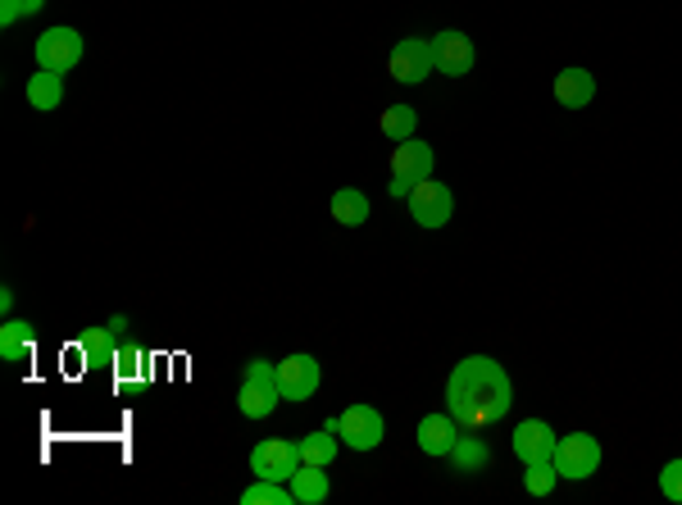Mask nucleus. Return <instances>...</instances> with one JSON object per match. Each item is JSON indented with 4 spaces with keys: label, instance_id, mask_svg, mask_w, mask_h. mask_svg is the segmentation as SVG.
<instances>
[{
    "label": "nucleus",
    "instance_id": "19",
    "mask_svg": "<svg viewBox=\"0 0 682 505\" xmlns=\"http://www.w3.org/2000/svg\"><path fill=\"white\" fill-rule=\"evenodd\" d=\"M337 451H341V437L328 433V428L300 437V460H305V464H323V469H328V464L337 460Z\"/></svg>",
    "mask_w": 682,
    "mask_h": 505
},
{
    "label": "nucleus",
    "instance_id": "11",
    "mask_svg": "<svg viewBox=\"0 0 682 505\" xmlns=\"http://www.w3.org/2000/svg\"><path fill=\"white\" fill-rule=\"evenodd\" d=\"M464 437V424L455 420V414H423L419 428H414V441H419V451L432 456V460H451L455 451V441Z\"/></svg>",
    "mask_w": 682,
    "mask_h": 505
},
{
    "label": "nucleus",
    "instance_id": "10",
    "mask_svg": "<svg viewBox=\"0 0 682 505\" xmlns=\"http://www.w3.org/2000/svg\"><path fill=\"white\" fill-rule=\"evenodd\" d=\"M387 69H391L396 82H406V87L423 82L432 69H437V59H432V42H423V37H400V42L391 46Z\"/></svg>",
    "mask_w": 682,
    "mask_h": 505
},
{
    "label": "nucleus",
    "instance_id": "5",
    "mask_svg": "<svg viewBox=\"0 0 682 505\" xmlns=\"http://www.w3.org/2000/svg\"><path fill=\"white\" fill-rule=\"evenodd\" d=\"M300 441H283V437H264L251 451V473L255 479H273V483H292V473L300 469Z\"/></svg>",
    "mask_w": 682,
    "mask_h": 505
},
{
    "label": "nucleus",
    "instance_id": "18",
    "mask_svg": "<svg viewBox=\"0 0 682 505\" xmlns=\"http://www.w3.org/2000/svg\"><path fill=\"white\" fill-rule=\"evenodd\" d=\"M33 351V323L27 319H5L0 323V360H23Z\"/></svg>",
    "mask_w": 682,
    "mask_h": 505
},
{
    "label": "nucleus",
    "instance_id": "3",
    "mask_svg": "<svg viewBox=\"0 0 682 505\" xmlns=\"http://www.w3.org/2000/svg\"><path fill=\"white\" fill-rule=\"evenodd\" d=\"M432 164H437V156H432V146H428V141H419V137H410V141H396V151H391V183H387V192L410 200V192L423 183V177H432Z\"/></svg>",
    "mask_w": 682,
    "mask_h": 505
},
{
    "label": "nucleus",
    "instance_id": "21",
    "mask_svg": "<svg viewBox=\"0 0 682 505\" xmlns=\"http://www.w3.org/2000/svg\"><path fill=\"white\" fill-rule=\"evenodd\" d=\"M241 505H296L287 483H273V479H255L251 487L241 492Z\"/></svg>",
    "mask_w": 682,
    "mask_h": 505
},
{
    "label": "nucleus",
    "instance_id": "13",
    "mask_svg": "<svg viewBox=\"0 0 682 505\" xmlns=\"http://www.w3.org/2000/svg\"><path fill=\"white\" fill-rule=\"evenodd\" d=\"M514 456L523 460V464H537V460H550L555 456V428L546 424V420H523L519 428H514Z\"/></svg>",
    "mask_w": 682,
    "mask_h": 505
},
{
    "label": "nucleus",
    "instance_id": "14",
    "mask_svg": "<svg viewBox=\"0 0 682 505\" xmlns=\"http://www.w3.org/2000/svg\"><path fill=\"white\" fill-rule=\"evenodd\" d=\"M592 96H596V78L587 69L569 65V69L555 73V101H560L565 110H587V105H592Z\"/></svg>",
    "mask_w": 682,
    "mask_h": 505
},
{
    "label": "nucleus",
    "instance_id": "22",
    "mask_svg": "<svg viewBox=\"0 0 682 505\" xmlns=\"http://www.w3.org/2000/svg\"><path fill=\"white\" fill-rule=\"evenodd\" d=\"M451 460H455L459 473H482L487 460H491V451L482 447L478 437H459V441H455V451H451Z\"/></svg>",
    "mask_w": 682,
    "mask_h": 505
},
{
    "label": "nucleus",
    "instance_id": "24",
    "mask_svg": "<svg viewBox=\"0 0 682 505\" xmlns=\"http://www.w3.org/2000/svg\"><path fill=\"white\" fill-rule=\"evenodd\" d=\"M82 351H87L91 365H110V360H114V333H110V329L87 333V337H82Z\"/></svg>",
    "mask_w": 682,
    "mask_h": 505
},
{
    "label": "nucleus",
    "instance_id": "25",
    "mask_svg": "<svg viewBox=\"0 0 682 505\" xmlns=\"http://www.w3.org/2000/svg\"><path fill=\"white\" fill-rule=\"evenodd\" d=\"M46 0H0V27H14L19 19H33Z\"/></svg>",
    "mask_w": 682,
    "mask_h": 505
},
{
    "label": "nucleus",
    "instance_id": "8",
    "mask_svg": "<svg viewBox=\"0 0 682 505\" xmlns=\"http://www.w3.org/2000/svg\"><path fill=\"white\" fill-rule=\"evenodd\" d=\"M455 215V196L446 183H432V177H423V183L410 192V219L419 228H446Z\"/></svg>",
    "mask_w": 682,
    "mask_h": 505
},
{
    "label": "nucleus",
    "instance_id": "15",
    "mask_svg": "<svg viewBox=\"0 0 682 505\" xmlns=\"http://www.w3.org/2000/svg\"><path fill=\"white\" fill-rule=\"evenodd\" d=\"M328 492H332V483H328L323 464H300V469L292 473V496H296V505H323Z\"/></svg>",
    "mask_w": 682,
    "mask_h": 505
},
{
    "label": "nucleus",
    "instance_id": "6",
    "mask_svg": "<svg viewBox=\"0 0 682 505\" xmlns=\"http://www.w3.org/2000/svg\"><path fill=\"white\" fill-rule=\"evenodd\" d=\"M82 59V33L78 27H46V33L37 37V69H50V73H69L78 69Z\"/></svg>",
    "mask_w": 682,
    "mask_h": 505
},
{
    "label": "nucleus",
    "instance_id": "7",
    "mask_svg": "<svg viewBox=\"0 0 682 505\" xmlns=\"http://www.w3.org/2000/svg\"><path fill=\"white\" fill-rule=\"evenodd\" d=\"M337 437L346 441L351 451H378V447H383V437H387L383 410H374V405H351L346 414H341Z\"/></svg>",
    "mask_w": 682,
    "mask_h": 505
},
{
    "label": "nucleus",
    "instance_id": "16",
    "mask_svg": "<svg viewBox=\"0 0 682 505\" xmlns=\"http://www.w3.org/2000/svg\"><path fill=\"white\" fill-rule=\"evenodd\" d=\"M59 101H65V73H50V69H37L33 78H27V105L50 114L59 110Z\"/></svg>",
    "mask_w": 682,
    "mask_h": 505
},
{
    "label": "nucleus",
    "instance_id": "27",
    "mask_svg": "<svg viewBox=\"0 0 682 505\" xmlns=\"http://www.w3.org/2000/svg\"><path fill=\"white\" fill-rule=\"evenodd\" d=\"M105 329H110V333H114V337H123V329H128V319H123V314H114V319H110V323H105Z\"/></svg>",
    "mask_w": 682,
    "mask_h": 505
},
{
    "label": "nucleus",
    "instance_id": "4",
    "mask_svg": "<svg viewBox=\"0 0 682 505\" xmlns=\"http://www.w3.org/2000/svg\"><path fill=\"white\" fill-rule=\"evenodd\" d=\"M601 441L592 437V433H569V437H560L555 441V456H550V464L560 469V479H569V483H582V479H592V473L601 469Z\"/></svg>",
    "mask_w": 682,
    "mask_h": 505
},
{
    "label": "nucleus",
    "instance_id": "23",
    "mask_svg": "<svg viewBox=\"0 0 682 505\" xmlns=\"http://www.w3.org/2000/svg\"><path fill=\"white\" fill-rule=\"evenodd\" d=\"M528 473H523V492L528 496H550L555 483H560V469H555L550 460H537V464H523Z\"/></svg>",
    "mask_w": 682,
    "mask_h": 505
},
{
    "label": "nucleus",
    "instance_id": "1",
    "mask_svg": "<svg viewBox=\"0 0 682 505\" xmlns=\"http://www.w3.org/2000/svg\"><path fill=\"white\" fill-rule=\"evenodd\" d=\"M514 405V388L501 360L491 355H464L446 378V410L464 428H487L501 424Z\"/></svg>",
    "mask_w": 682,
    "mask_h": 505
},
{
    "label": "nucleus",
    "instance_id": "26",
    "mask_svg": "<svg viewBox=\"0 0 682 505\" xmlns=\"http://www.w3.org/2000/svg\"><path fill=\"white\" fill-rule=\"evenodd\" d=\"M660 496L673 501V505H682V460H669L660 469Z\"/></svg>",
    "mask_w": 682,
    "mask_h": 505
},
{
    "label": "nucleus",
    "instance_id": "2",
    "mask_svg": "<svg viewBox=\"0 0 682 505\" xmlns=\"http://www.w3.org/2000/svg\"><path fill=\"white\" fill-rule=\"evenodd\" d=\"M283 401V388H277V365L269 360H251L246 365V378H241V392H237V405L246 420H269Z\"/></svg>",
    "mask_w": 682,
    "mask_h": 505
},
{
    "label": "nucleus",
    "instance_id": "12",
    "mask_svg": "<svg viewBox=\"0 0 682 505\" xmlns=\"http://www.w3.org/2000/svg\"><path fill=\"white\" fill-rule=\"evenodd\" d=\"M432 59H437V73H446V78H464V73L474 69L478 50H474L469 37L459 33V27H446V33L432 37Z\"/></svg>",
    "mask_w": 682,
    "mask_h": 505
},
{
    "label": "nucleus",
    "instance_id": "17",
    "mask_svg": "<svg viewBox=\"0 0 682 505\" xmlns=\"http://www.w3.org/2000/svg\"><path fill=\"white\" fill-rule=\"evenodd\" d=\"M332 219H337L341 228H360V223H368V196H364L360 187H341V192H332Z\"/></svg>",
    "mask_w": 682,
    "mask_h": 505
},
{
    "label": "nucleus",
    "instance_id": "20",
    "mask_svg": "<svg viewBox=\"0 0 682 505\" xmlns=\"http://www.w3.org/2000/svg\"><path fill=\"white\" fill-rule=\"evenodd\" d=\"M378 128H383L391 141H410L414 128H419V110H414V105H391V110H383Z\"/></svg>",
    "mask_w": 682,
    "mask_h": 505
},
{
    "label": "nucleus",
    "instance_id": "9",
    "mask_svg": "<svg viewBox=\"0 0 682 505\" xmlns=\"http://www.w3.org/2000/svg\"><path fill=\"white\" fill-rule=\"evenodd\" d=\"M319 382H323V369H319V360L309 351H296V355H287V360L277 365V388H283V401H309L319 392Z\"/></svg>",
    "mask_w": 682,
    "mask_h": 505
}]
</instances>
